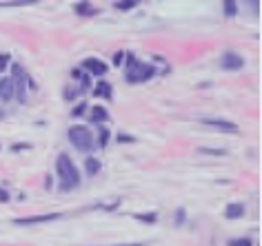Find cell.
<instances>
[{"label":"cell","mask_w":262,"mask_h":246,"mask_svg":"<svg viewBox=\"0 0 262 246\" xmlns=\"http://www.w3.org/2000/svg\"><path fill=\"white\" fill-rule=\"evenodd\" d=\"M220 67L227 71H238L245 67V60H242V56L235 54V51H227V54L220 58Z\"/></svg>","instance_id":"8992f818"},{"label":"cell","mask_w":262,"mask_h":246,"mask_svg":"<svg viewBox=\"0 0 262 246\" xmlns=\"http://www.w3.org/2000/svg\"><path fill=\"white\" fill-rule=\"evenodd\" d=\"M56 173H58V189L60 191H74L80 186V173H78L74 160L67 153H60L56 160Z\"/></svg>","instance_id":"6da1fadb"},{"label":"cell","mask_w":262,"mask_h":246,"mask_svg":"<svg viewBox=\"0 0 262 246\" xmlns=\"http://www.w3.org/2000/svg\"><path fill=\"white\" fill-rule=\"evenodd\" d=\"M122 58H124V54H116V58H114V62H116V64H120V62H122Z\"/></svg>","instance_id":"83f0119b"},{"label":"cell","mask_w":262,"mask_h":246,"mask_svg":"<svg viewBox=\"0 0 262 246\" xmlns=\"http://www.w3.org/2000/svg\"><path fill=\"white\" fill-rule=\"evenodd\" d=\"M0 98H3V102H9L14 98V85H11V78L7 76H0Z\"/></svg>","instance_id":"9c48e42d"},{"label":"cell","mask_w":262,"mask_h":246,"mask_svg":"<svg viewBox=\"0 0 262 246\" xmlns=\"http://www.w3.org/2000/svg\"><path fill=\"white\" fill-rule=\"evenodd\" d=\"M11 67V56L9 54H0V76H3L5 69Z\"/></svg>","instance_id":"2e32d148"},{"label":"cell","mask_w":262,"mask_h":246,"mask_svg":"<svg viewBox=\"0 0 262 246\" xmlns=\"http://www.w3.org/2000/svg\"><path fill=\"white\" fill-rule=\"evenodd\" d=\"M23 149H29V144H14L11 151H23Z\"/></svg>","instance_id":"d4e9b609"},{"label":"cell","mask_w":262,"mask_h":246,"mask_svg":"<svg viewBox=\"0 0 262 246\" xmlns=\"http://www.w3.org/2000/svg\"><path fill=\"white\" fill-rule=\"evenodd\" d=\"M11 85H14V98L20 102H27V85L29 78L25 73V69L20 64H11Z\"/></svg>","instance_id":"277c9868"},{"label":"cell","mask_w":262,"mask_h":246,"mask_svg":"<svg viewBox=\"0 0 262 246\" xmlns=\"http://www.w3.org/2000/svg\"><path fill=\"white\" fill-rule=\"evenodd\" d=\"M134 7H136L134 0H122V3H116V9H120V11H129Z\"/></svg>","instance_id":"e0dca14e"},{"label":"cell","mask_w":262,"mask_h":246,"mask_svg":"<svg viewBox=\"0 0 262 246\" xmlns=\"http://www.w3.org/2000/svg\"><path fill=\"white\" fill-rule=\"evenodd\" d=\"M107 246H145V244H140V242H134V244H107Z\"/></svg>","instance_id":"4316f807"},{"label":"cell","mask_w":262,"mask_h":246,"mask_svg":"<svg viewBox=\"0 0 262 246\" xmlns=\"http://www.w3.org/2000/svg\"><path fill=\"white\" fill-rule=\"evenodd\" d=\"M0 202H9V193L5 189H0Z\"/></svg>","instance_id":"cb8c5ba5"},{"label":"cell","mask_w":262,"mask_h":246,"mask_svg":"<svg viewBox=\"0 0 262 246\" xmlns=\"http://www.w3.org/2000/svg\"><path fill=\"white\" fill-rule=\"evenodd\" d=\"M182 219H185V211H178L176 213V222H182Z\"/></svg>","instance_id":"484cf974"},{"label":"cell","mask_w":262,"mask_h":246,"mask_svg":"<svg viewBox=\"0 0 262 246\" xmlns=\"http://www.w3.org/2000/svg\"><path fill=\"white\" fill-rule=\"evenodd\" d=\"M229 246H253V242L249 237H238V239H231Z\"/></svg>","instance_id":"ac0fdd59"},{"label":"cell","mask_w":262,"mask_h":246,"mask_svg":"<svg viewBox=\"0 0 262 246\" xmlns=\"http://www.w3.org/2000/svg\"><path fill=\"white\" fill-rule=\"evenodd\" d=\"M136 138H131V135H127V133H120L118 135V142H134Z\"/></svg>","instance_id":"7402d4cb"},{"label":"cell","mask_w":262,"mask_h":246,"mask_svg":"<svg viewBox=\"0 0 262 246\" xmlns=\"http://www.w3.org/2000/svg\"><path fill=\"white\" fill-rule=\"evenodd\" d=\"M109 138H111V135H109V131H107V129H100V146H107V142H109Z\"/></svg>","instance_id":"d6986e66"},{"label":"cell","mask_w":262,"mask_h":246,"mask_svg":"<svg viewBox=\"0 0 262 246\" xmlns=\"http://www.w3.org/2000/svg\"><path fill=\"white\" fill-rule=\"evenodd\" d=\"M84 109H87V105H84V102H80V105H78V107L74 109V115H80V113L84 111Z\"/></svg>","instance_id":"603a6c76"},{"label":"cell","mask_w":262,"mask_h":246,"mask_svg":"<svg viewBox=\"0 0 262 246\" xmlns=\"http://www.w3.org/2000/svg\"><path fill=\"white\" fill-rule=\"evenodd\" d=\"M60 213H47V215H29V217H16L14 224L16 226H29V224H47V222H56L60 219Z\"/></svg>","instance_id":"5b68a950"},{"label":"cell","mask_w":262,"mask_h":246,"mask_svg":"<svg viewBox=\"0 0 262 246\" xmlns=\"http://www.w3.org/2000/svg\"><path fill=\"white\" fill-rule=\"evenodd\" d=\"M84 169H87L89 176H98V173H100V169H102V164H100V160L91 155V158L84 160Z\"/></svg>","instance_id":"4fadbf2b"},{"label":"cell","mask_w":262,"mask_h":246,"mask_svg":"<svg viewBox=\"0 0 262 246\" xmlns=\"http://www.w3.org/2000/svg\"><path fill=\"white\" fill-rule=\"evenodd\" d=\"M222 9H225V16H229V18L238 14V5H235V3H231V0H227V3L222 5Z\"/></svg>","instance_id":"9a60e30c"},{"label":"cell","mask_w":262,"mask_h":246,"mask_svg":"<svg viewBox=\"0 0 262 246\" xmlns=\"http://www.w3.org/2000/svg\"><path fill=\"white\" fill-rule=\"evenodd\" d=\"M89 120L91 122H98V125H102V122L109 120V111L104 107L96 105V107H91V111H89Z\"/></svg>","instance_id":"30bf717a"},{"label":"cell","mask_w":262,"mask_h":246,"mask_svg":"<svg viewBox=\"0 0 262 246\" xmlns=\"http://www.w3.org/2000/svg\"><path fill=\"white\" fill-rule=\"evenodd\" d=\"M124 80L131 82V85H140V82H147L156 76V67L151 62H142L138 60L134 54L127 56V64H124Z\"/></svg>","instance_id":"7a4b0ae2"},{"label":"cell","mask_w":262,"mask_h":246,"mask_svg":"<svg viewBox=\"0 0 262 246\" xmlns=\"http://www.w3.org/2000/svg\"><path fill=\"white\" fill-rule=\"evenodd\" d=\"M80 67L87 71V73H91V76H104L109 71V64L102 62V60H98V58H87Z\"/></svg>","instance_id":"52a82bcc"},{"label":"cell","mask_w":262,"mask_h":246,"mask_svg":"<svg viewBox=\"0 0 262 246\" xmlns=\"http://www.w3.org/2000/svg\"><path fill=\"white\" fill-rule=\"evenodd\" d=\"M205 127H211V129H218V131H227V133H235L238 131V125H233L231 120H213V118H205L202 120Z\"/></svg>","instance_id":"ba28073f"},{"label":"cell","mask_w":262,"mask_h":246,"mask_svg":"<svg viewBox=\"0 0 262 246\" xmlns=\"http://www.w3.org/2000/svg\"><path fill=\"white\" fill-rule=\"evenodd\" d=\"M245 213H247L245 204L235 202V204H229L227 209H225V217H227V219H240L242 215H245Z\"/></svg>","instance_id":"8fae6325"},{"label":"cell","mask_w":262,"mask_h":246,"mask_svg":"<svg viewBox=\"0 0 262 246\" xmlns=\"http://www.w3.org/2000/svg\"><path fill=\"white\" fill-rule=\"evenodd\" d=\"M74 14H80V16H96L98 9L91 7L89 3H76V5H74Z\"/></svg>","instance_id":"5bb4252c"},{"label":"cell","mask_w":262,"mask_h":246,"mask_svg":"<svg viewBox=\"0 0 262 246\" xmlns=\"http://www.w3.org/2000/svg\"><path fill=\"white\" fill-rule=\"evenodd\" d=\"M138 219H142V222H149V224H154L156 222V215H136Z\"/></svg>","instance_id":"44dd1931"},{"label":"cell","mask_w":262,"mask_h":246,"mask_svg":"<svg viewBox=\"0 0 262 246\" xmlns=\"http://www.w3.org/2000/svg\"><path fill=\"white\" fill-rule=\"evenodd\" d=\"M69 142L74 144L78 151H82V153H91L94 151V133H91V129L89 127H84V125H74V127H69Z\"/></svg>","instance_id":"3957f363"},{"label":"cell","mask_w":262,"mask_h":246,"mask_svg":"<svg viewBox=\"0 0 262 246\" xmlns=\"http://www.w3.org/2000/svg\"><path fill=\"white\" fill-rule=\"evenodd\" d=\"M200 153H211V155H225V151H222V149H218V151H215V149H200Z\"/></svg>","instance_id":"ffe728a7"},{"label":"cell","mask_w":262,"mask_h":246,"mask_svg":"<svg viewBox=\"0 0 262 246\" xmlns=\"http://www.w3.org/2000/svg\"><path fill=\"white\" fill-rule=\"evenodd\" d=\"M114 95V89H111V85L109 82H104V80H100L98 85L94 87V98H111Z\"/></svg>","instance_id":"7c38bea8"}]
</instances>
